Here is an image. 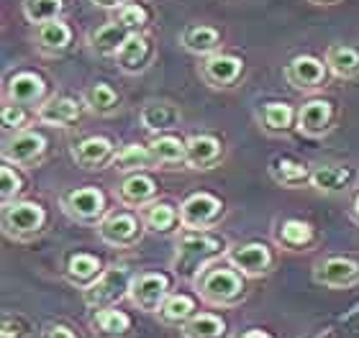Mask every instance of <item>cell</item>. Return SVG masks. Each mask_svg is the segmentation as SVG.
<instances>
[{
  "label": "cell",
  "instance_id": "cell-1",
  "mask_svg": "<svg viewBox=\"0 0 359 338\" xmlns=\"http://www.w3.org/2000/svg\"><path fill=\"white\" fill-rule=\"evenodd\" d=\"M229 248H231V244L224 233L185 231L177 239V246H175V277L185 279V282H195V277L203 269H208L210 264H216L221 256L229 254Z\"/></svg>",
  "mask_w": 359,
  "mask_h": 338
},
{
  "label": "cell",
  "instance_id": "cell-2",
  "mask_svg": "<svg viewBox=\"0 0 359 338\" xmlns=\"http://www.w3.org/2000/svg\"><path fill=\"white\" fill-rule=\"evenodd\" d=\"M195 295L205 305L221 310L239 308L247 300V277L241 274L231 264H210L208 269H203L193 282Z\"/></svg>",
  "mask_w": 359,
  "mask_h": 338
},
{
  "label": "cell",
  "instance_id": "cell-3",
  "mask_svg": "<svg viewBox=\"0 0 359 338\" xmlns=\"http://www.w3.org/2000/svg\"><path fill=\"white\" fill-rule=\"evenodd\" d=\"M46 225H49V213L41 203L15 200L3 205V233L11 241L29 244L46 231Z\"/></svg>",
  "mask_w": 359,
  "mask_h": 338
},
{
  "label": "cell",
  "instance_id": "cell-4",
  "mask_svg": "<svg viewBox=\"0 0 359 338\" xmlns=\"http://www.w3.org/2000/svg\"><path fill=\"white\" fill-rule=\"evenodd\" d=\"M134 277L136 274L128 264H111V267H105V272L100 274L95 285L83 290V302L90 310L113 308L123 297H128Z\"/></svg>",
  "mask_w": 359,
  "mask_h": 338
},
{
  "label": "cell",
  "instance_id": "cell-5",
  "mask_svg": "<svg viewBox=\"0 0 359 338\" xmlns=\"http://www.w3.org/2000/svg\"><path fill=\"white\" fill-rule=\"evenodd\" d=\"M142 213H134V208H118V211H108L105 218L97 223V236L105 246L113 248H134L144 239Z\"/></svg>",
  "mask_w": 359,
  "mask_h": 338
},
{
  "label": "cell",
  "instance_id": "cell-6",
  "mask_svg": "<svg viewBox=\"0 0 359 338\" xmlns=\"http://www.w3.org/2000/svg\"><path fill=\"white\" fill-rule=\"evenodd\" d=\"M226 205L210 192H193L180 205V223L185 231H213L224 220Z\"/></svg>",
  "mask_w": 359,
  "mask_h": 338
},
{
  "label": "cell",
  "instance_id": "cell-7",
  "mask_svg": "<svg viewBox=\"0 0 359 338\" xmlns=\"http://www.w3.org/2000/svg\"><path fill=\"white\" fill-rule=\"evenodd\" d=\"M60 205L65 216L69 220H75L80 225H97L105 218V195L95 185H85V188H75L62 192Z\"/></svg>",
  "mask_w": 359,
  "mask_h": 338
},
{
  "label": "cell",
  "instance_id": "cell-8",
  "mask_svg": "<svg viewBox=\"0 0 359 338\" xmlns=\"http://www.w3.org/2000/svg\"><path fill=\"white\" fill-rule=\"evenodd\" d=\"M172 293V277L167 272H142L136 274L131 282V293L128 300L134 302L142 313L157 316L159 308L165 305V300Z\"/></svg>",
  "mask_w": 359,
  "mask_h": 338
},
{
  "label": "cell",
  "instance_id": "cell-9",
  "mask_svg": "<svg viewBox=\"0 0 359 338\" xmlns=\"http://www.w3.org/2000/svg\"><path fill=\"white\" fill-rule=\"evenodd\" d=\"M226 262L236 267L247 279H262L275 269V251L264 241H247L239 246H231L226 254Z\"/></svg>",
  "mask_w": 359,
  "mask_h": 338
},
{
  "label": "cell",
  "instance_id": "cell-10",
  "mask_svg": "<svg viewBox=\"0 0 359 338\" xmlns=\"http://www.w3.org/2000/svg\"><path fill=\"white\" fill-rule=\"evenodd\" d=\"M46 157V139L39 131H18L11 134L3 143V162L13 167H39Z\"/></svg>",
  "mask_w": 359,
  "mask_h": 338
},
{
  "label": "cell",
  "instance_id": "cell-11",
  "mask_svg": "<svg viewBox=\"0 0 359 338\" xmlns=\"http://www.w3.org/2000/svg\"><path fill=\"white\" fill-rule=\"evenodd\" d=\"M285 80L292 90L298 92H316L321 90L326 80H329V67L326 62H321L318 57H311V54H298L287 62L285 67Z\"/></svg>",
  "mask_w": 359,
  "mask_h": 338
},
{
  "label": "cell",
  "instance_id": "cell-12",
  "mask_svg": "<svg viewBox=\"0 0 359 338\" xmlns=\"http://www.w3.org/2000/svg\"><path fill=\"white\" fill-rule=\"evenodd\" d=\"M244 75V59L233 57V54L216 52L210 57H203L201 64V80L213 90H229L236 87V83Z\"/></svg>",
  "mask_w": 359,
  "mask_h": 338
},
{
  "label": "cell",
  "instance_id": "cell-13",
  "mask_svg": "<svg viewBox=\"0 0 359 338\" xmlns=\"http://www.w3.org/2000/svg\"><path fill=\"white\" fill-rule=\"evenodd\" d=\"M313 282L329 290H346L359 285V262L349 256H326L313 264Z\"/></svg>",
  "mask_w": 359,
  "mask_h": 338
},
{
  "label": "cell",
  "instance_id": "cell-14",
  "mask_svg": "<svg viewBox=\"0 0 359 338\" xmlns=\"http://www.w3.org/2000/svg\"><path fill=\"white\" fill-rule=\"evenodd\" d=\"M154 59H157V46L149 38V34H144V31L131 34L126 44L116 54V64L123 75H142L154 64Z\"/></svg>",
  "mask_w": 359,
  "mask_h": 338
},
{
  "label": "cell",
  "instance_id": "cell-15",
  "mask_svg": "<svg viewBox=\"0 0 359 338\" xmlns=\"http://www.w3.org/2000/svg\"><path fill=\"white\" fill-rule=\"evenodd\" d=\"M337 123V108L326 98H311L298 108V131L308 139H323L334 131Z\"/></svg>",
  "mask_w": 359,
  "mask_h": 338
},
{
  "label": "cell",
  "instance_id": "cell-16",
  "mask_svg": "<svg viewBox=\"0 0 359 338\" xmlns=\"http://www.w3.org/2000/svg\"><path fill=\"white\" fill-rule=\"evenodd\" d=\"M85 111L88 108H85L83 98L77 100L72 95H52L36 108V120L49 128H72L83 118Z\"/></svg>",
  "mask_w": 359,
  "mask_h": 338
},
{
  "label": "cell",
  "instance_id": "cell-17",
  "mask_svg": "<svg viewBox=\"0 0 359 338\" xmlns=\"http://www.w3.org/2000/svg\"><path fill=\"white\" fill-rule=\"evenodd\" d=\"M8 103H18L26 108H39L46 100V80L31 69H21L6 80L3 90Z\"/></svg>",
  "mask_w": 359,
  "mask_h": 338
},
{
  "label": "cell",
  "instance_id": "cell-18",
  "mask_svg": "<svg viewBox=\"0 0 359 338\" xmlns=\"http://www.w3.org/2000/svg\"><path fill=\"white\" fill-rule=\"evenodd\" d=\"M224 141L213 134H193L185 139V167L187 169H216L224 162Z\"/></svg>",
  "mask_w": 359,
  "mask_h": 338
},
{
  "label": "cell",
  "instance_id": "cell-19",
  "mask_svg": "<svg viewBox=\"0 0 359 338\" xmlns=\"http://www.w3.org/2000/svg\"><path fill=\"white\" fill-rule=\"evenodd\" d=\"M116 197H118V203L123 208L142 211V208L151 205L159 197V185L147 172H128L123 177V182L116 188Z\"/></svg>",
  "mask_w": 359,
  "mask_h": 338
},
{
  "label": "cell",
  "instance_id": "cell-20",
  "mask_svg": "<svg viewBox=\"0 0 359 338\" xmlns=\"http://www.w3.org/2000/svg\"><path fill=\"white\" fill-rule=\"evenodd\" d=\"M359 172L349 164H316L311 185L323 195H344L357 185Z\"/></svg>",
  "mask_w": 359,
  "mask_h": 338
},
{
  "label": "cell",
  "instance_id": "cell-21",
  "mask_svg": "<svg viewBox=\"0 0 359 338\" xmlns=\"http://www.w3.org/2000/svg\"><path fill=\"white\" fill-rule=\"evenodd\" d=\"M116 143L105 136H88L80 143L72 146V159L77 162V167L83 169H103V167L113 164L116 159Z\"/></svg>",
  "mask_w": 359,
  "mask_h": 338
},
{
  "label": "cell",
  "instance_id": "cell-22",
  "mask_svg": "<svg viewBox=\"0 0 359 338\" xmlns=\"http://www.w3.org/2000/svg\"><path fill=\"white\" fill-rule=\"evenodd\" d=\"M139 120H142L144 131H149V134H167L182 123V111L170 100H149L139 113Z\"/></svg>",
  "mask_w": 359,
  "mask_h": 338
},
{
  "label": "cell",
  "instance_id": "cell-23",
  "mask_svg": "<svg viewBox=\"0 0 359 338\" xmlns=\"http://www.w3.org/2000/svg\"><path fill=\"white\" fill-rule=\"evenodd\" d=\"M134 31L123 26L118 18H113V21L103 23V26H97L95 31H90L88 36V46L90 52L97 54V57H116L118 49L128 41Z\"/></svg>",
  "mask_w": 359,
  "mask_h": 338
},
{
  "label": "cell",
  "instance_id": "cell-24",
  "mask_svg": "<svg viewBox=\"0 0 359 338\" xmlns=\"http://www.w3.org/2000/svg\"><path fill=\"white\" fill-rule=\"evenodd\" d=\"M34 41H36L39 54H44V57H62L72 46V29L62 18L41 23V26H36Z\"/></svg>",
  "mask_w": 359,
  "mask_h": 338
},
{
  "label": "cell",
  "instance_id": "cell-25",
  "mask_svg": "<svg viewBox=\"0 0 359 338\" xmlns=\"http://www.w3.org/2000/svg\"><path fill=\"white\" fill-rule=\"evenodd\" d=\"M105 272L103 262L97 259L95 254H85V251H77L67 259V267H65V277L72 287L77 290H88L100 279V274Z\"/></svg>",
  "mask_w": 359,
  "mask_h": 338
},
{
  "label": "cell",
  "instance_id": "cell-26",
  "mask_svg": "<svg viewBox=\"0 0 359 338\" xmlns=\"http://www.w3.org/2000/svg\"><path fill=\"white\" fill-rule=\"evenodd\" d=\"M180 44L195 57H210L221 49V31L213 26H203V23H190L180 34Z\"/></svg>",
  "mask_w": 359,
  "mask_h": 338
},
{
  "label": "cell",
  "instance_id": "cell-27",
  "mask_svg": "<svg viewBox=\"0 0 359 338\" xmlns=\"http://www.w3.org/2000/svg\"><path fill=\"white\" fill-rule=\"evenodd\" d=\"M311 174H313L311 164L298 162V159L292 157H275L269 162V177L277 185H283V188H290V190L306 188V185H311Z\"/></svg>",
  "mask_w": 359,
  "mask_h": 338
},
{
  "label": "cell",
  "instance_id": "cell-28",
  "mask_svg": "<svg viewBox=\"0 0 359 338\" xmlns=\"http://www.w3.org/2000/svg\"><path fill=\"white\" fill-rule=\"evenodd\" d=\"M275 241H277V246H283L285 251H306V248L313 246L316 231L308 220L287 218L277 225Z\"/></svg>",
  "mask_w": 359,
  "mask_h": 338
},
{
  "label": "cell",
  "instance_id": "cell-29",
  "mask_svg": "<svg viewBox=\"0 0 359 338\" xmlns=\"http://www.w3.org/2000/svg\"><path fill=\"white\" fill-rule=\"evenodd\" d=\"M201 313L198 310V300L193 295L185 293H170V297L165 300V305L159 308L157 318L159 323L167 325V328H182V325Z\"/></svg>",
  "mask_w": 359,
  "mask_h": 338
},
{
  "label": "cell",
  "instance_id": "cell-30",
  "mask_svg": "<svg viewBox=\"0 0 359 338\" xmlns=\"http://www.w3.org/2000/svg\"><path fill=\"white\" fill-rule=\"evenodd\" d=\"M259 126L269 136H287L298 126V113L287 103H264L259 108Z\"/></svg>",
  "mask_w": 359,
  "mask_h": 338
},
{
  "label": "cell",
  "instance_id": "cell-31",
  "mask_svg": "<svg viewBox=\"0 0 359 338\" xmlns=\"http://www.w3.org/2000/svg\"><path fill=\"white\" fill-rule=\"evenodd\" d=\"M90 325L103 338H126L128 331H131V316L118 310L116 305L113 308H100L93 310Z\"/></svg>",
  "mask_w": 359,
  "mask_h": 338
},
{
  "label": "cell",
  "instance_id": "cell-32",
  "mask_svg": "<svg viewBox=\"0 0 359 338\" xmlns=\"http://www.w3.org/2000/svg\"><path fill=\"white\" fill-rule=\"evenodd\" d=\"M149 149L154 154V162L162 169H175V167H185V141L177 136L157 134L149 141Z\"/></svg>",
  "mask_w": 359,
  "mask_h": 338
},
{
  "label": "cell",
  "instance_id": "cell-33",
  "mask_svg": "<svg viewBox=\"0 0 359 338\" xmlns=\"http://www.w3.org/2000/svg\"><path fill=\"white\" fill-rule=\"evenodd\" d=\"M139 213H142L147 231L151 233H172L177 225H182L180 223V208H175L167 200H154V203L142 208Z\"/></svg>",
  "mask_w": 359,
  "mask_h": 338
},
{
  "label": "cell",
  "instance_id": "cell-34",
  "mask_svg": "<svg viewBox=\"0 0 359 338\" xmlns=\"http://www.w3.org/2000/svg\"><path fill=\"white\" fill-rule=\"evenodd\" d=\"M326 67L334 77H341V80H354L359 77V49L346 44H334L326 49Z\"/></svg>",
  "mask_w": 359,
  "mask_h": 338
},
{
  "label": "cell",
  "instance_id": "cell-35",
  "mask_svg": "<svg viewBox=\"0 0 359 338\" xmlns=\"http://www.w3.org/2000/svg\"><path fill=\"white\" fill-rule=\"evenodd\" d=\"M118 172H142V169H151V167H157L154 162V154H151L149 143H126V146H121L116 151V159H113V164Z\"/></svg>",
  "mask_w": 359,
  "mask_h": 338
},
{
  "label": "cell",
  "instance_id": "cell-36",
  "mask_svg": "<svg viewBox=\"0 0 359 338\" xmlns=\"http://www.w3.org/2000/svg\"><path fill=\"white\" fill-rule=\"evenodd\" d=\"M180 331H182V338H231L229 323L216 313H198Z\"/></svg>",
  "mask_w": 359,
  "mask_h": 338
},
{
  "label": "cell",
  "instance_id": "cell-37",
  "mask_svg": "<svg viewBox=\"0 0 359 338\" xmlns=\"http://www.w3.org/2000/svg\"><path fill=\"white\" fill-rule=\"evenodd\" d=\"M83 103L90 113L95 115H113V113L121 108V98L118 92L113 90L108 83H95L90 85L88 90L83 92Z\"/></svg>",
  "mask_w": 359,
  "mask_h": 338
},
{
  "label": "cell",
  "instance_id": "cell-38",
  "mask_svg": "<svg viewBox=\"0 0 359 338\" xmlns=\"http://www.w3.org/2000/svg\"><path fill=\"white\" fill-rule=\"evenodd\" d=\"M62 10H65V0H23V18L34 26L57 21L62 18Z\"/></svg>",
  "mask_w": 359,
  "mask_h": 338
},
{
  "label": "cell",
  "instance_id": "cell-39",
  "mask_svg": "<svg viewBox=\"0 0 359 338\" xmlns=\"http://www.w3.org/2000/svg\"><path fill=\"white\" fill-rule=\"evenodd\" d=\"M23 192V177L21 172L15 169L13 164H8L3 162L0 167V203L8 205V203H15Z\"/></svg>",
  "mask_w": 359,
  "mask_h": 338
},
{
  "label": "cell",
  "instance_id": "cell-40",
  "mask_svg": "<svg viewBox=\"0 0 359 338\" xmlns=\"http://www.w3.org/2000/svg\"><path fill=\"white\" fill-rule=\"evenodd\" d=\"M0 120H3V131H6V134H18V131H26V128H29L31 111L26 106H18V103H8V100H3Z\"/></svg>",
  "mask_w": 359,
  "mask_h": 338
},
{
  "label": "cell",
  "instance_id": "cell-41",
  "mask_svg": "<svg viewBox=\"0 0 359 338\" xmlns=\"http://www.w3.org/2000/svg\"><path fill=\"white\" fill-rule=\"evenodd\" d=\"M116 18L136 34V31H144V26L149 23V10H147L142 3H126V6L118 8V15H116Z\"/></svg>",
  "mask_w": 359,
  "mask_h": 338
},
{
  "label": "cell",
  "instance_id": "cell-42",
  "mask_svg": "<svg viewBox=\"0 0 359 338\" xmlns=\"http://www.w3.org/2000/svg\"><path fill=\"white\" fill-rule=\"evenodd\" d=\"M3 338H29L31 336V323L26 321L23 316H11V313H6V318H3V333H0Z\"/></svg>",
  "mask_w": 359,
  "mask_h": 338
},
{
  "label": "cell",
  "instance_id": "cell-43",
  "mask_svg": "<svg viewBox=\"0 0 359 338\" xmlns=\"http://www.w3.org/2000/svg\"><path fill=\"white\" fill-rule=\"evenodd\" d=\"M39 338H80V336L75 333V328H69L65 323H49L41 328Z\"/></svg>",
  "mask_w": 359,
  "mask_h": 338
},
{
  "label": "cell",
  "instance_id": "cell-44",
  "mask_svg": "<svg viewBox=\"0 0 359 338\" xmlns=\"http://www.w3.org/2000/svg\"><path fill=\"white\" fill-rule=\"evenodd\" d=\"M95 8H103V10H118L121 6H126L128 0H90Z\"/></svg>",
  "mask_w": 359,
  "mask_h": 338
},
{
  "label": "cell",
  "instance_id": "cell-45",
  "mask_svg": "<svg viewBox=\"0 0 359 338\" xmlns=\"http://www.w3.org/2000/svg\"><path fill=\"white\" fill-rule=\"evenodd\" d=\"M239 338H275L269 331H262V328H249V331H244Z\"/></svg>",
  "mask_w": 359,
  "mask_h": 338
},
{
  "label": "cell",
  "instance_id": "cell-46",
  "mask_svg": "<svg viewBox=\"0 0 359 338\" xmlns=\"http://www.w3.org/2000/svg\"><path fill=\"white\" fill-rule=\"evenodd\" d=\"M352 218L359 223V195L354 197V203H352Z\"/></svg>",
  "mask_w": 359,
  "mask_h": 338
},
{
  "label": "cell",
  "instance_id": "cell-47",
  "mask_svg": "<svg viewBox=\"0 0 359 338\" xmlns=\"http://www.w3.org/2000/svg\"><path fill=\"white\" fill-rule=\"evenodd\" d=\"M308 3H316V6H331V3H337V0H308Z\"/></svg>",
  "mask_w": 359,
  "mask_h": 338
}]
</instances>
